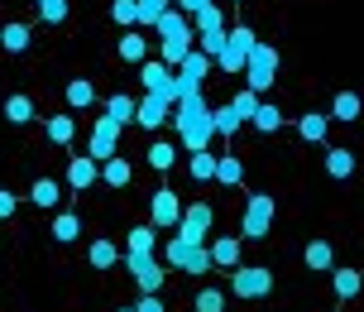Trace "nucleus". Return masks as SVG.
<instances>
[{
    "mask_svg": "<svg viewBox=\"0 0 364 312\" xmlns=\"http://www.w3.org/2000/svg\"><path fill=\"white\" fill-rule=\"evenodd\" d=\"M173 130H178V140L192 149V154H197V149H211V140H216L211 106H206L201 96H182L178 106H173Z\"/></svg>",
    "mask_w": 364,
    "mask_h": 312,
    "instance_id": "f257e3e1",
    "label": "nucleus"
},
{
    "mask_svg": "<svg viewBox=\"0 0 364 312\" xmlns=\"http://www.w3.org/2000/svg\"><path fill=\"white\" fill-rule=\"evenodd\" d=\"M154 29H159V38H164V58H159V63H168V68H178L182 58H187L192 48H197V34H192V19L182 15V10H168V15L159 19Z\"/></svg>",
    "mask_w": 364,
    "mask_h": 312,
    "instance_id": "f03ea898",
    "label": "nucleus"
},
{
    "mask_svg": "<svg viewBox=\"0 0 364 312\" xmlns=\"http://www.w3.org/2000/svg\"><path fill=\"white\" fill-rule=\"evenodd\" d=\"M164 264H173V269H182V274H211V269H216L206 245H192V240H182V236L164 240Z\"/></svg>",
    "mask_w": 364,
    "mask_h": 312,
    "instance_id": "7ed1b4c3",
    "label": "nucleus"
},
{
    "mask_svg": "<svg viewBox=\"0 0 364 312\" xmlns=\"http://www.w3.org/2000/svg\"><path fill=\"white\" fill-rule=\"evenodd\" d=\"M259 34L250 29V24H235V29H225V48L216 53V68L220 73H245V63H250V53H255Z\"/></svg>",
    "mask_w": 364,
    "mask_h": 312,
    "instance_id": "20e7f679",
    "label": "nucleus"
},
{
    "mask_svg": "<svg viewBox=\"0 0 364 312\" xmlns=\"http://www.w3.org/2000/svg\"><path fill=\"white\" fill-rule=\"evenodd\" d=\"M273 82H278V48L273 43H255V53L245 63V87L255 96H264Z\"/></svg>",
    "mask_w": 364,
    "mask_h": 312,
    "instance_id": "39448f33",
    "label": "nucleus"
},
{
    "mask_svg": "<svg viewBox=\"0 0 364 312\" xmlns=\"http://www.w3.org/2000/svg\"><path fill=\"white\" fill-rule=\"evenodd\" d=\"M230 293H235L240 303L269 298L273 293V269H264V264H235V269H230Z\"/></svg>",
    "mask_w": 364,
    "mask_h": 312,
    "instance_id": "423d86ee",
    "label": "nucleus"
},
{
    "mask_svg": "<svg viewBox=\"0 0 364 312\" xmlns=\"http://www.w3.org/2000/svg\"><path fill=\"white\" fill-rule=\"evenodd\" d=\"M206 73H211V58L192 48V53H187L178 68H173V92H178V101H182V96H201V82H206ZM178 101H173V106H178Z\"/></svg>",
    "mask_w": 364,
    "mask_h": 312,
    "instance_id": "0eeeda50",
    "label": "nucleus"
},
{
    "mask_svg": "<svg viewBox=\"0 0 364 312\" xmlns=\"http://www.w3.org/2000/svg\"><path fill=\"white\" fill-rule=\"evenodd\" d=\"M273 212H278V202H273L269 192H255L245 202V217H240V240H264L273 226Z\"/></svg>",
    "mask_w": 364,
    "mask_h": 312,
    "instance_id": "6e6552de",
    "label": "nucleus"
},
{
    "mask_svg": "<svg viewBox=\"0 0 364 312\" xmlns=\"http://www.w3.org/2000/svg\"><path fill=\"white\" fill-rule=\"evenodd\" d=\"M211 226H216V207H211V202H192V207H182V221H178L173 236L192 240V245H206Z\"/></svg>",
    "mask_w": 364,
    "mask_h": 312,
    "instance_id": "1a4fd4ad",
    "label": "nucleus"
},
{
    "mask_svg": "<svg viewBox=\"0 0 364 312\" xmlns=\"http://www.w3.org/2000/svg\"><path fill=\"white\" fill-rule=\"evenodd\" d=\"M120 259H125V269L134 274L139 293H164V279L168 274H164V259H159V255H129V250H125Z\"/></svg>",
    "mask_w": 364,
    "mask_h": 312,
    "instance_id": "9d476101",
    "label": "nucleus"
},
{
    "mask_svg": "<svg viewBox=\"0 0 364 312\" xmlns=\"http://www.w3.org/2000/svg\"><path fill=\"white\" fill-rule=\"evenodd\" d=\"M120 130L106 110H101V120H91V140H87V159H96V164H106V159H115V145H120Z\"/></svg>",
    "mask_w": 364,
    "mask_h": 312,
    "instance_id": "9b49d317",
    "label": "nucleus"
},
{
    "mask_svg": "<svg viewBox=\"0 0 364 312\" xmlns=\"http://www.w3.org/2000/svg\"><path fill=\"white\" fill-rule=\"evenodd\" d=\"M178 221H182V197L173 187H159L149 197V226L154 231H178Z\"/></svg>",
    "mask_w": 364,
    "mask_h": 312,
    "instance_id": "f8f14e48",
    "label": "nucleus"
},
{
    "mask_svg": "<svg viewBox=\"0 0 364 312\" xmlns=\"http://www.w3.org/2000/svg\"><path fill=\"white\" fill-rule=\"evenodd\" d=\"M134 125L149 130V135H159L164 125H173V101L144 92V96H139V106H134Z\"/></svg>",
    "mask_w": 364,
    "mask_h": 312,
    "instance_id": "ddd939ff",
    "label": "nucleus"
},
{
    "mask_svg": "<svg viewBox=\"0 0 364 312\" xmlns=\"http://www.w3.org/2000/svg\"><path fill=\"white\" fill-rule=\"evenodd\" d=\"M139 82H144V92L164 96V101H178V92H173V68L159 63V58H144L139 63Z\"/></svg>",
    "mask_w": 364,
    "mask_h": 312,
    "instance_id": "4468645a",
    "label": "nucleus"
},
{
    "mask_svg": "<svg viewBox=\"0 0 364 312\" xmlns=\"http://www.w3.org/2000/svg\"><path fill=\"white\" fill-rule=\"evenodd\" d=\"M159 236H164V231H154L149 221H139V226L125 231V250L129 255H159Z\"/></svg>",
    "mask_w": 364,
    "mask_h": 312,
    "instance_id": "2eb2a0df",
    "label": "nucleus"
},
{
    "mask_svg": "<svg viewBox=\"0 0 364 312\" xmlns=\"http://www.w3.org/2000/svg\"><path fill=\"white\" fill-rule=\"evenodd\" d=\"M96 178H101V164L96 159H68V187L73 192H87V187H96Z\"/></svg>",
    "mask_w": 364,
    "mask_h": 312,
    "instance_id": "dca6fc26",
    "label": "nucleus"
},
{
    "mask_svg": "<svg viewBox=\"0 0 364 312\" xmlns=\"http://www.w3.org/2000/svg\"><path fill=\"white\" fill-rule=\"evenodd\" d=\"M302 264H307L311 274H331V269H336V250H331V240H311L307 250H302Z\"/></svg>",
    "mask_w": 364,
    "mask_h": 312,
    "instance_id": "f3484780",
    "label": "nucleus"
},
{
    "mask_svg": "<svg viewBox=\"0 0 364 312\" xmlns=\"http://www.w3.org/2000/svg\"><path fill=\"white\" fill-rule=\"evenodd\" d=\"M360 115H364L360 92H336V101H331V120H341V125H355Z\"/></svg>",
    "mask_w": 364,
    "mask_h": 312,
    "instance_id": "a211bd4d",
    "label": "nucleus"
},
{
    "mask_svg": "<svg viewBox=\"0 0 364 312\" xmlns=\"http://www.w3.org/2000/svg\"><path fill=\"white\" fill-rule=\"evenodd\" d=\"M211 183L240 187L245 183V159H240V154H216V178H211Z\"/></svg>",
    "mask_w": 364,
    "mask_h": 312,
    "instance_id": "6ab92c4d",
    "label": "nucleus"
},
{
    "mask_svg": "<svg viewBox=\"0 0 364 312\" xmlns=\"http://www.w3.org/2000/svg\"><path fill=\"white\" fill-rule=\"evenodd\" d=\"M206 250H211V264L216 269H235L240 264V236H216Z\"/></svg>",
    "mask_w": 364,
    "mask_h": 312,
    "instance_id": "aec40b11",
    "label": "nucleus"
},
{
    "mask_svg": "<svg viewBox=\"0 0 364 312\" xmlns=\"http://www.w3.org/2000/svg\"><path fill=\"white\" fill-rule=\"evenodd\" d=\"M87 264L91 269H115V264H120V245H115V240H91L87 245Z\"/></svg>",
    "mask_w": 364,
    "mask_h": 312,
    "instance_id": "412c9836",
    "label": "nucleus"
},
{
    "mask_svg": "<svg viewBox=\"0 0 364 312\" xmlns=\"http://www.w3.org/2000/svg\"><path fill=\"white\" fill-rule=\"evenodd\" d=\"M115 53H120V63H144L149 58V38L139 34V29H125L120 43H115Z\"/></svg>",
    "mask_w": 364,
    "mask_h": 312,
    "instance_id": "4be33fe9",
    "label": "nucleus"
},
{
    "mask_svg": "<svg viewBox=\"0 0 364 312\" xmlns=\"http://www.w3.org/2000/svg\"><path fill=\"white\" fill-rule=\"evenodd\" d=\"M29 202L43 207V212H53V207L63 202V183H58V178H34V187H29Z\"/></svg>",
    "mask_w": 364,
    "mask_h": 312,
    "instance_id": "5701e85b",
    "label": "nucleus"
},
{
    "mask_svg": "<svg viewBox=\"0 0 364 312\" xmlns=\"http://www.w3.org/2000/svg\"><path fill=\"white\" fill-rule=\"evenodd\" d=\"M331 130V115H321V110H307V115H297V135L307 140V145H321Z\"/></svg>",
    "mask_w": 364,
    "mask_h": 312,
    "instance_id": "b1692460",
    "label": "nucleus"
},
{
    "mask_svg": "<svg viewBox=\"0 0 364 312\" xmlns=\"http://www.w3.org/2000/svg\"><path fill=\"white\" fill-rule=\"evenodd\" d=\"M250 125H255L259 135H278V130L288 125V115H283L278 106H269V101H259V110L250 115Z\"/></svg>",
    "mask_w": 364,
    "mask_h": 312,
    "instance_id": "393cba45",
    "label": "nucleus"
},
{
    "mask_svg": "<svg viewBox=\"0 0 364 312\" xmlns=\"http://www.w3.org/2000/svg\"><path fill=\"white\" fill-rule=\"evenodd\" d=\"M29 24H24V19H10V24H5V29H0V48H5V53H24V48H29Z\"/></svg>",
    "mask_w": 364,
    "mask_h": 312,
    "instance_id": "a878e982",
    "label": "nucleus"
},
{
    "mask_svg": "<svg viewBox=\"0 0 364 312\" xmlns=\"http://www.w3.org/2000/svg\"><path fill=\"white\" fill-rule=\"evenodd\" d=\"M331 288H336V298H360L364 293V274L360 269H331Z\"/></svg>",
    "mask_w": 364,
    "mask_h": 312,
    "instance_id": "bb28decb",
    "label": "nucleus"
},
{
    "mask_svg": "<svg viewBox=\"0 0 364 312\" xmlns=\"http://www.w3.org/2000/svg\"><path fill=\"white\" fill-rule=\"evenodd\" d=\"M48 236H53L58 245H73V240L82 236V217H77V212H58V217H53V231H48Z\"/></svg>",
    "mask_w": 364,
    "mask_h": 312,
    "instance_id": "cd10ccee",
    "label": "nucleus"
},
{
    "mask_svg": "<svg viewBox=\"0 0 364 312\" xmlns=\"http://www.w3.org/2000/svg\"><path fill=\"white\" fill-rule=\"evenodd\" d=\"M5 120H10V125H29V120H34V96H24V92L5 96Z\"/></svg>",
    "mask_w": 364,
    "mask_h": 312,
    "instance_id": "c85d7f7f",
    "label": "nucleus"
},
{
    "mask_svg": "<svg viewBox=\"0 0 364 312\" xmlns=\"http://www.w3.org/2000/svg\"><path fill=\"white\" fill-rule=\"evenodd\" d=\"M192 34H225V10L206 5L201 15H192Z\"/></svg>",
    "mask_w": 364,
    "mask_h": 312,
    "instance_id": "c756f323",
    "label": "nucleus"
},
{
    "mask_svg": "<svg viewBox=\"0 0 364 312\" xmlns=\"http://www.w3.org/2000/svg\"><path fill=\"white\" fill-rule=\"evenodd\" d=\"M101 178H106L110 187H129V183H134V168H129V159H120V154H115V159H106V164H101Z\"/></svg>",
    "mask_w": 364,
    "mask_h": 312,
    "instance_id": "7c9ffc66",
    "label": "nucleus"
},
{
    "mask_svg": "<svg viewBox=\"0 0 364 312\" xmlns=\"http://www.w3.org/2000/svg\"><path fill=\"white\" fill-rule=\"evenodd\" d=\"M134 106H139V101H134L129 92H115V96L106 101V115L115 120V125H129V120H134Z\"/></svg>",
    "mask_w": 364,
    "mask_h": 312,
    "instance_id": "2f4dec72",
    "label": "nucleus"
},
{
    "mask_svg": "<svg viewBox=\"0 0 364 312\" xmlns=\"http://www.w3.org/2000/svg\"><path fill=\"white\" fill-rule=\"evenodd\" d=\"M187 173H192L197 183H211V178H216V154H211V149H197V154L187 159Z\"/></svg>",
    "mask_w": 364,
    "mask_h": 312,
    "instance_id": "473e14b6",
    "label": "nucleus"
},
{
    "mask_svg": "<svg viewBox=\"0 0 364 312\" xmlns=\"http://www.w3.org/2000/svg\"><path fill=\"white\" fill-rule=\"evenodd\" d=\"M43 125H48V145H73V135H77L73 115H48Z\"/></svg>",
    "mask_w": 364,
    "mask_h": 312,
    "instance_id": "72a5a7b5",
    "label": "nucleus"
},
{
    "mask_svg": "<svg viewBox=\"0 0 364 312\" xmlns=\"http://www.w3.org/2000/svg\"><path fill=\"white\" fill-rule=\"evenodd\" d=\"M326 173L331 178H355V154L350 149H326Z\"/></svg>",
    "mask_w": 364,
    "mask_h": 312,
    "instance_id": "f704fd0d",
    "label": "nucleus"
},
{
    "mask_svg": "<svg viewBox=\"0 0 364 312\" xmlns=\"http://www.w3.org/2000/svg\"><path fill=\"white\" fill-rule=\"evenodd\" d=\"M173 164H178V145H168V140H154V145H149V168L168 173Z\"/></svg>",
    "mask_w": 364,
    "mask_h": 312,
    "instance_id": "c9c22d12",
    "label": "nucleus"
},
{
    "mask_svg": "<svg viewBox=\"0 0 364 312\" xmlns=\"http://www.w3.org/2000/svg\"><path fill=\"white\" fill-rule=\"evenodd\" d=\"M68 106H73V110H87V106H96V87H91L87 77H77V82H68Z\"/></svg>",
    "mask_w": 364,
    "mask_h": 312,
    "instance_id": "e433bc0d",
    "label": "nucleus"
},
{
    "mask_svg": "<svg viewBox=\"0 0 364 312\" xmlns=\"http://www.w3.org/2000/svg\"><path fill=\"white\" fill-rule=\"evenodd\" d=\"M211 125H216V135H240L245 120H240L235 110H230V101H225V106H211Z\"/></svg>",
    "mask_w": 364,
    "mask_h": 312,
    "instance_id": "4c0bfd02",
    "label": "nucleus"
},
{
    "mask_svg": "<svg viewBox=\"0 0 364 312\" xmlns=\"http://www.w3.org/2000/svg\"><path fill=\"white\" fill-rule=\"evenodd\" d=\"M168 10H173V0H139V15H134V24H159Z\"/></svg>",
    "mask_w": 364,
    "mask_h": 312,
    "instance_id": "58836bf2",
    "label": "nucleus"
},
{
    "mask_svg": "<svg viewBox=\"0 0 364 312\" xmlns=\"http://www.w3.org/2000/svg\"><path fill=\"white\" fill-rule=\"evenodd\" d=\"M134 15H139V0H110V19L120 29H134Z\"/></svg>",
    "mask_w": 364,
    "mask_h": 312,
    "instance_id": "ea45409f",
    "label": "nucleus"
},
{
    "mask_svg": "<svg viewBox=\"0 0 364 312\" xmlns=\"http://www.w3.org/2000/svg\"><path fill=\"white\" fill-rule=\"evenodd\" d=\"M197 312H225V293L211 288V284H201L197 288Z\"/></svg>",
    "mask_w": 364,
    "mask_h": 312,
    "instance_id": "a19ab883",
    "label": "nucleus"
},
{
    "mask_svg": "<svg viewBox=\"0 0 364 312\" xmlns=\"http://www.w3.org/2000/svg\"><path fill=\"white\" fill-rule=\"evenodd\" d=\"M259 101H264V96H255L250 87H245V92H235V96H230V110H235L240 120H250V115L259 110Z\"/></svg>",
    "mask_w": 364,
    "mask_h": 312,
    "instance_id": "79ce46f5",
    "label": "nucleus"
},
{
    "mask_svg": "<svg viewBox=\"0 0 364 312\" xmlns=\"http://www.w3.org/2000/svg\"><path fill=\"white\" fill-rule=\"evenodd\" d=\"M38 19L43 24H63L68 19V0H38Z\"/></svg>",
    "mask_w": 364,
    "mask_h": 312,
    "instance_id": "37998d69",
    "label": "nucleus"
},
{
    "mask_svg": "<svg viewBox=\"0 0 364 312\" xmlns=\"http://www.w3.org/2000/svg\"><path fill=\"white\" fill-rule=\"evenodd\" d=\"M15 212H19V197L10 192V187H0V221H10Z\"/></svg>",
    "mask_w": 364,
    "mask_h": 312,
    "instance_id": "c03bdc74",
    "label": "nucleus"
},
{
    "mask_svg": "<svg viewBox=\"0 0 364 312\" xmlns=\"http://www.w3.org/2000/svg\"><path fill=\"white\" fill-rule=\"evenodd\" d=\"M134 312H168L164 308V293H144L139 303H134Z\"/></svg>",
    "mask_w": 364,
    "mask_h": 312,
    "instance_id": "a18cd8bd",
    "label": "nucleus"
},
{
    "mask_svg": "<svg viewBox=\"0 0 364 312\" xmlns=\"http://www.w3.org/2000/svg\"><path fill=\"white\" fill-rule=\"evenodd\" d=\"M206 5H216V0H173V10H182V15H201Z\"/></svg>",
    "mask_w": 364,
    "mask_h": 312,
    "instance_id": "49530a36",
    "label": "nucleus"
},
{
    "mask_svg": "<svg viewBox=\"0 0 364 312\" xmlns=\"http://www.w3.org/2000/svg\"><path fill=\"white\" fill-rule=\"evenodd\" d=\"M115 312H134V308H115Z\"/></svg>",
    "mask_w": 364,
    "mask_h": 312,
    "instance_id": "de8ad7c7",
    "label": "nucleus"
},
{
    "mask_svg": "<svg viewBox=\"0 0 364 312\" xmlns=\"http://www.w3.org/2000/svg\"><path fill=\"white\" fill-rule=\"evenodd\" d=\"M230 5H240V0H230Z\"/></svg>",
    "mask_w": 364,
    "mask_h": 312,
    "instance_id": "09e8293b",
    "label": "nucleus"
},
{
    "mask_svg": "<svg viewBox=\"0 0 364 312\" xmlns=\"http://www.w3.org/2000/svg\"><path fill=\"white\" fill-rule=\"evenodd\" d=\"M34 5H38V0H34Z\"/></svg>",
    "mask_w": 364,
    "mask_h": 312,
    "instance_id": "8fccbe9b",
    "label": "nucleus"
}]
</instances>
